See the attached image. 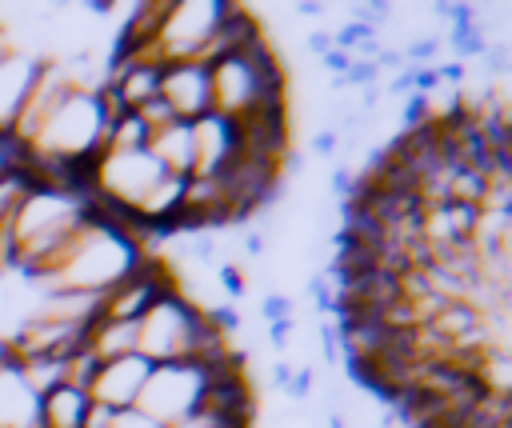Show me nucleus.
Masks as SVG:
<instances>
[{
  "label": "nucleus",
  "mask_w": 512,
  "mask_h": 428,
  "mask_svg": "<svg viewBox=\"0 0 512 428\" xmlns=\"http://www.w3.org/2000/svg\"><path fill=\"white\" fill-rule=\"evenodd\" d=\"M92 200L80 188L52 184V180H32V188L20 196L12 220H8V240H12V272L32 276L88 216Z\"/></svg>",
  "instance_id": "nucleus-1"
},
{
  "label": "nucleus",
  "mask_w": 512,
  "mask_h": 428,
  "mask_svg": "<svg viewBox=\"0 0 512 428\" xmlns=\"http://www.w3.org/2000/svg\"><path fill=\"white\" fill-rule=\"evenodd\" d=\"M204 384H208V372L200 364H152L136 396V408L156 424H176L200 408Z\"/></svg>",
  "instance_id": "nucleus-2"
},
{
  "label": "nucleus",
  "mask_w": 512,
  "mask_h": 428,
  "mask_svg": "<svg viewBox=\"0 0 512 428\" xmlns=\"http://www.w3.org/2000/svg\"><path fill=\"white\" fill-rule=\"evenodd\" d=\"M216 12H220V0H172L168 16L152 40V60L160 68L176 64V60H192L196 48L216 28Z\"/></svg>",
  "instance_id": "nucleus-3"
},
{
  "label": "nucleus",
  "mask_w": 512,
  "mask_h": 428,
  "mask_svg": "<svg viewBox=\"0 0 512 428\" xmlns=\"http://www.w3.org/2000/svg\"><path fill=\"white\" fill-rule=\"evenodd\" d=\"M176 288H180V280L172 276V268L164 260H156V256H144L124 280H116L108 292H100V316L136 324L160 296H168Z\"/></svg>",
  "instance_id": "nucleus-4"
},
{
  "label": "nucleus",
  "mask_w": 512,
  "mask_h": 428,
  "mask_svg": "<svg viewBox=\"0 0 512 428\" xmlns=\"http://www.w3.org/2000/svg\"><path fill=\"white\" fill-rule=\"evenodd\" d=\"M160 100L172 108L176 120H200L212 112L208 96V68L196 60H176L160 68Z\"/></svg>",
  "instance_id": "nucleus-5"
},
{
  "label": "nucleus",
  "mask_w": 512,
  "mask_h": 428,
  "mask_svg": "<svg viewBox=\"0 0 512 428\" xmlns=\"http://www.w3.org/2000/svg\"><path fill=\"white\" fill-rule=\"evenodd\" d=\"M148 372H152V364H148L144 356H136V352H132V356H120V360H108V364L96 368V376H92V384H88L84 396H88L92 404L112 408V412L136 408V396H140Z\"/></svg>",
  "instance_id": "nucleus-6"
},
{
  "label": "nucleus",
  "mask_w": 512,
  "mask_h": 428,
  "mask_svg": "<svg viewBox=\"0 0 512 428\" xmlns=\"http://www.w3.org/2000/svg\"><path fill=\"white\" fill-rule=\"evenodd\" d=\"M40 64H44V52H32L20 40H8V48L0 52V140H8V128L36 80Z\"/></svg>",
  "instance_id": "nucleus-7"
},
{
  "label": "nucleus",
  "mask_w": 512,
  "mask_h": 428,
  "mask_svg": "<svg viewBox=\"0 0 512 428\" xmlns=\"http://www.w3.org/2000/svg\"><path fill=\"white\" fill-rule=\"evenodd\" d=\"M192 136H196V172L192 176H220L224 164L240 148L236 120L216 116V112H204L200 120H192Z\"/></svg>",
  "instance_id": "nucleus-8"
},
{
  "label": "nucleus",
  "mask_w": 512,
  "mask_h": 428,
  "mask_svg": "<svg viewBox=\"0 0 512 428\" xmlns=\"http://www.w3.org/2000/svg\"><path fill=\"white\" fill-rule=\"evenodd\" d=\"M148 152L152 160L176 176V180H188L196 172V136H192V120H172L168 128L152 132L148 136Z\"/></svg>",
  "instance_id": "nucleus-9"
},
{
  "label": "nucleus",
  "mask_w": 512,
  "mask_h": 428,
  "mask_svg": "<svg viewBox=\"0 0 512 428\" xmlns=\"http://www.w3.org/2000/svg\"><path fill=\"white\" fill-rule=\"evenodd\" d=\"M28 316L60 320V324H92L100 316V292H80V288H48L40 292V304Z\"/></svg>",
  "instance_id": "nucleus-10"
},
{
  "label": "nucleus",
  "mask_w": 512,
  "mask_h": 428,
  "mask_svg": "<svg viewBox=\"0 0 512 428\" xmlns=\"http://www.w3.org/2000/svg\"><path fill=\"white\" fill-rule=\"evenodd\" d=\"M36 416H40V400L28 392L16 364L8 360L0 368V428H36Z\"/></svg>",
  "instance_id": "nucleus-11"
},
{
  "label": "nucleus",
  "mask_w": 512,
  "mask_h": 428,
  "mask_svg": "<svg viewBox=\"0 0 512 428\" xmlns=\"http://www.w3.org/2000/svg\"><path fill=\"white\" fill-rule=\"evenodd\" d=\"M84 348L96 356V364L132 356V352H136V324H132V320H108V316H96V320L88 324Z\"/></svg>",
  "instance_id": "nucleus-12"
},
{
  "label": "nucleus",
  "mask_w": 512,
  "mask_h": 428,
  "mask_svg": "<svg viewBox=\"0 0 512 428\" xmlns=\"http://www.w3.org/2000/svg\"><path fill=\"white\" fill-rule=\"evenodd\" d=\"M84 412H88V396L60 384L52 388L48 396H40V416H36V428H80L84 424Z\"/></svg>",
  "instance_id": "nucleus-13"
},
{
  "label": "nucleus",
  "mask_w": 512,
  "mask_h": 428,
  "mask_svg": "<svg viewBox=\"0 0 512 428\" xmlns=\"http://www.w3.org/2000/svg\"><path fill=\"white\" fill-rule=\"evenodd\" d=\"M12 364H16L20 380L28 384V392H32L36 400L64 384V360H56V356H20V360H12Z\"/></svg>",
  "instance_id": "nucleus-14"
},
{
  "label": "nucleus",
  "mask_w": 512,
  "mask_h": 428,
  "mask_svg": "<svg viewBox=\"0 0 512 428\" xmlns=\"http://www.w3.org/2000/svg\"><path fill=\"white\" fill-rule=\"evenodd\" d=\"M484 172L476 168H456L452 172V184H448V204H468V208H480L484 200Z\"/></svg>",
  "instance_id": "nucleus-15"
},
{
  "label": "nucleus",
  "mask_w": 512,
  "mask_h": 428,
  "mask_svg": "<svg viewBox=\"0 0 512 428\" xmlns=\"http://www.w3.org/2000/svg\"><path fill=\"white\" fill-rule=\"evenodd\" d=\"M96 356L88 352V348H76L72 356H64V384L68 388H76V392H88V384H92V376H96Z\"/></svg>",
  "instance_id": "nucleus-16"
},
{
  "label": "nucleus",
  "mask_w": 512,
  "mask_h": 428,
  "mask_svg": "<svg viewBox=\"0 0 512 428\" xmlns=\"http://www.w3.org/2000/svg\"><path fill=\"white\" fill-rule=\"evenodd\" d=\"M136 116H140V124L148 128V136H152V132H160V128H168V124L176 120V116H172V108H168L160 96H152L148 104H140V108H136Z\"/></svg>",
  "instance_id": "nucleus-17"
},
{
  "label": "nucleus",
  "mask_w": 512,
  "mask_h": 428,
  "mask_svg": "<svg viewBox=\"0 0 512 428\" xmlns=\"http://www.w3.org/2000/svg\"><path fill=\"white\" fill-rule=\"evenodd\" d=\"M400 52H404V64L428 68L436 60V52H440V40L436 36H420V40H408V48H400Z\"/></svg>",
  "instance_id": "nucleus-18"
},
{
  "label": "nucleus",
  "mask_w": 512,
  "mask_h": 428,
  "mask_svg": "<svg viewBox=\"0 0 512 428\" xmlns=\"http://www.w3.org/2000/svg\"><path fill=\"white\" fill-rule=\"evenodd\" d=\"M432 120H436L432 100L420 96V92H408V104H404V128H424V124H432Z\"/></svg>",
  "instance_id": "nucleus-19"
},
{
  "label": "nucleus",
  "mask_w": 512,
  "mask_h": 428,
  "mask_svg": "<svg viewBox=\"0 0 512 428\" xmlns=\"http://www.w3.org/2000/svg\"><path fill=\"white\" fill-rule=\"evenodd\" d=\"M308 296H312V304H316L320 312H332L336 292H332V284H328V276H324V272H312V276H308Z\"/></svg>",
  "instance_id": "nucleus-20"
},
{
  "label": "nucleus",
  "mask_w": 512,
  "mask_h": 428,
  "mask_svg": "<svg viewBox=\"0 0 512 428\" xmlns=\"http://www.w3.org/2000/svg\"><path fill=\"white\" fill-rule=\"evenodd\" d=\"M260 312H264L268 324H276V320H292V300L280 296V292H268V296L260 300Z\"/></svg>",
  "instance_id": "nucleus-21"
},
{
  "label": "nucleus",
  "mask_w": 512,
  "mask_h": 428,
  "mask_svg": "<svg viewBox=\"0 0 512 428\" xmlns=\"http://www.w3.org/2000/svg\"><path fill=\"white\" fill-rule=\"evenodd\" d=\"M112 428H164V424H156L140 408H124V412H112Z\"/></svg>",
  "instance_id": "nucleus-22"
},
{
  "label": "nucleus",
  "mask_w": 512,
  "mask_h": 428,
  "mask_svg": "<svg viewBox=\"0 0 512 428\" xmlns=\"http://www.w3.org/2000/svg\"><path fill=\"white\" fill-rule=\"evenodd\" d=\"M216 280H220V284L228 288V296H244V288H248L236 264H220V268H216Z\"/></svg>",
  "instance_id": "nucleus-23"
},
{
  "label": "nucleus",
  "mask_w": 512,
  "mask_h": 428,
  "mask_svg": "<svg viewBox=\"0 0 512 428\" xmlns=\"http://www.w3.org/2000/svg\"><path fill=\"white\" fill-rule=\"evenodd\" d=\"M336 144H340V132H336V128H320V132L312 136V144H308V148H312L316 156H332V152H336Z\"/></svg>",
  "instance_id": "nucleus-24"
},
{
  "label": "nucleus",
  "mask_w": 512,
  "mask_h": 428,
  "mask_svg": "<svg viewBox=\"0 0 512 428\" xmlns=\"http://www.w3.org/2000/svg\"><path fill=\"white\" fill-rule=\"evenodd\" d=\"M80 428H112V408L88 400V412H84V424Z\"/></svg>",
  "instance_id": "nucleus-25"
},
{
  "label": "nucleus",
  "mask_w": 512,
  "mask_h": 428,
  "mask_svg": "<svg viewBox=\"0 0 512 428\" xmlns=\"http://www.w3.org/2000/svg\"><path fill=\"white\" fill-rule=\"evenodd\" d=\"M308 392H312V368H296V376L288 384V396L292 400H308Z\"/></svg>",
  "instance_id": "nucleus-26"
},
{
  "label": "nucleus",
  "mask_w": 512,
  "mask_h": 428,
  "mask_svg": "<svg viewBox=\"0 0 512 428\" xmlns=\"http://www.w3.org/2000/svg\"><path fill=\"white\" fill-rule=\"evenodd\" d=\"M484 60H488V68H492V76H504V72H508V48H504V44H488V52H484Z\"/></svg>",
  "instance_id": "nucleus-27"
},
{
  "label": "nucleus",
  "mask_w": 512,
  "mask_h": 428,
  "mask_svg": "<svg viewBox=\"0 0 512 428\" xmlns=\"http://www.w3.org/2000/svg\"><path fill=\"white\" fill-rule=\"evenodd\" d=\"M376 68H380V72H384V68H388V72H400V68H404V52H400V48H380V52H376Z\"/></svg>",
  "instance_id": "nucleus-28"
},
{
  "label": "nucleus",
  "mask_w": 512,
  "mask_h": 428,
  "mask_svg": "<svg viewBox=\"0 0 512 428\" xmlns=\"http://www.w3.org/2000/svg\"><path fill=\"white\" fill-rule=\"evenodd\" d=\"M320 348H324V360H336V352H340L336 324H320Z\"/></svg>",
  "instance_id": "nucleus-29"
},
{
  "label": "nucleus",
  "mask_w": 512,
  "mask_h": 428,
  "mask_svg": "<svg viewBox=\"0 0 512 428\" xmlns=\"http://www.w3.org/2000/svg\"><path fill=\"white\" fill-rule=\"evenodd\" d=\"M320 60H324V68H332L336 76H344V72H348V64H352V56H348V52H340V48H328Z\"/></svg>",
  "instance_id": "nucleus-30"
},
{
  "label": "nucleus",
  "mask_w": 512,
  "mask_h": 428,
  "mask_svg": "<svg viewBox=\"0 0 512 428\" xmlns=\"http://www.w3.org/2000/svg\"><path fill=\"white\" fill-rule=\"evenodd\" d=\"M352 184H356V176H352L348 168H336V172H332V192H336L340 200H348V196H352Z\"/></svg>",
  "instance_id": "nucleus-31"
},
{
  "label": "nucleus",
  "mask_w": 512,
  "mask_h": 428,
  "mask_svg": "<svg viewBox=\"0 0 512 428\" xmlns=\"http://www.w3.org/2000/svg\"><path fill=\"white\" fill-rule=\"evenodd\" d=\"M192 256H196V260H212V256H216V240H212L208 232H196V240H192Z\"/></svg>",
  "instance_id": "nucleus-32"
},
{
  "label": "nucleus",
  "mask_w": 512,
  "mask_h": 428,
  "mask_svg": "<svg viewBox=\"0 0 512 428\" xmlns=\"http://www.w3.org/2000/svg\"><path fill=\"white\" fill-rule=\"evenodd\" d=\"M288 336H292V320H276V324H268V344H272V348H284Z\"/></svg>",
  "instance_id": "nucleus-33"
},
{
  "label": "nucleus",
  "mask_w": 512,
  "mask_h": 428,
  "mask_svg": "<svg viewBox=\"0 0 512 428\" xmlns=\"http://www.w3.org/2000/svg\"><path fill=\"white\" fill-rule=\"evenodd\" d=\"M328 48H332V32H324V28H320V32H312V36H308V52H312V56H324Z\"/></svg>",
  "instance_id": "nucleus-34"
},
{
  "label": "nucleus",
  "mask_w": 512,
  "mask_h": 428,
  "mask_svg": "<svg viewBox=\"0 0 512 428\" xmlns=\"http://www.w3.org/2000/svg\"><path fill=\"white\" fill-rule=\"evenodd\" d=\"M292 376H296V368H292L288 360H280V364L272 368V384H276V388H284V392H288V384H292Z\"/></svg>",
  "instance_id": "nucleus-35"
},
{
  "label": "nucleus",
  "mask_w": 512,
  "mask_h": 428,
  "mask_svg": "<svg viewBox=\"0 0 512 428\" xmlns=\"http://www.w3.org/2000/svg\"><path fill=\"white\" fill-rule=\"evenodd\" d=\"M16 164H20V152H16L8 140H0V176H4L8 168H16Z\"/></svg>",
  "instance_id": "nucleus-36"
},
{
  "label": "nucleus",
  "mask_w": 512,
  "mask_h": 428,
  "mask_svg": "<svg viewBox=\"0 0 512 428\" xmlns=\"http://www.w3.org/2000/svg\"><path fill=\"white\" fill-rule=\"evenodd\" d=\"M244 252L248 256H260L264 252V236L260 232H244Z\"/></svg>",
  "instance_id": "nucleus-37"
},
{
  "label": "nucleus",
  "mask_w": 512,
  "mask_h": 428,
  "mask_svg": "<svg viewBox=\"0 0 512 428\" xmlns=\"http://www.w3.org/2000/svg\"><path fill=\"white\" fill-rule=\"evenodd\" d=\"M84 8H88L92 16H112V8H116V4H112V0H92V4H84Z\"/></svg>",
  "instance_id": "nucleus-38"
},
{
  "label": "nucleus",
  "mask_w": 512,
  "mask_h": 428,
  "mask_svg": "<svg viewBox=\"0 0 512 428\" xmlns=\"http://www.w3.org/2000/svg\"><path fill=\"white\" fill-rule=\"evenodd\" d=\"M296 12H300V16H320V12H324V4H312V0H304V4H296Z\"/></svg>",
  "instance_id": "nucleus-39"
},
{
  "label": "nucleus",
  "mask_w": 512,
  "mask_h": 428,
  "mask_svg": "<svg viewBox=\"0 0 512 428\" xmlns=\"http://www.w3.org/2000/svg\"><path fill=\"white\" fill-rule=\"evenodd\" d=\"M12 360V352H8V340H4V332H0V368Z\"/></svg>",
  "instance_id": "nucleus-40"
},
{
  "label": "nucleus",
  "mask_w": 512,
  "mask_h": 428,
  "mask_svg": "<svg viewBox=\"0 0 512 428\" xmlns=\"http://www.w3.org/2000/svg\"><path fill=\"white\" fill-rule=\"evenodd\" d=\"M328 428H344V416H340V412H332V416H328Z\"/></svg>",
  "instance_id": "nucleus-41"
},
{
  "label": "nucleus",
  "mask_w": 512,
  "mask_h": 428,
  "mask_svg": "<svg viewBox=\"0 0 512 428\" xmlns=\"http://www.w3.org/2000/svg\"><path fill=\"white\" fill-rule=\"evenodd\" d=\"M8 48V32H4V24H0V52Z\"/></svg>",
  "instance_id": "nucleus-42"
}]
</instances>
